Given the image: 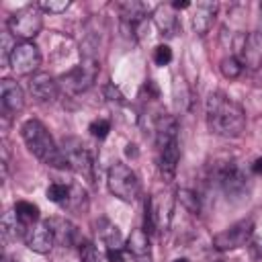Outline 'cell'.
Returning a JSON list of instances; mask_svg holds the SVG:
<instances>
[{"mask_svg": "<svg viewBox=\"0 0 262 262\" xmlns=\"http://www.w3.org/2000/svg\"><path fill=\"white\" fill-rule=\"evenodd\" d=\"M207 127L219 137H239L246 129V113L242 104L229 98L225 92H211L205 104Z\"/></svg>", "mask_w": 262, "mask_h": 262, "instance_id": "cell-1", "label": "cell"}, {"mask_svg": "<svg viewBox=\"0 0 262 262\" xmlns=\"http://www.w3.org/2000/svg\"><path fill=\"white\" fill-rule=\"evenodd\" d=\"M20 137L27 145V149L39 160L43 162L45 166H51V168H68V162L61 154V147H57V143L53 141L51 133L47 131V127L37 121V119H29L23 123L20 127Z\"/></svg>", "mask_w": 262, "mask_h": 262, "instance_id": "cell-2", "label": "cell"}, {"mask_svg": "<svg viewBox=\"0 0 262 262\" xmlns=\"http://www.w3.org/2000/svg\"><path fill=\"white\" fill-rule=\"evenodd\" d=\"M100 72V61L96 55H84L82 57V63H78L74 70H70L68 74H63L59 78V88L66 90L68 94H80V92H86L96 76Z\"/></svg>", "mask_w": 262, "mask_h": 262, "instance_id": "cell-3", "label": "cell"}, {"mask_svg": "<svg viewBox=\"0 0 262 262\" xmlns=\"http://www.w3.org/2000/svg\"><path fill=\"white\" fill-rule=\"evenodd\" d=\"M6 27H8V33L12 37H18L23 41H31L43 29V10L37 4H27L8 16Z\"/></svg>", "mask_w": 262, "mask_h": 262, "instance_id": "cell-4", "label": "cell"}, {"mask_svg": "<svg viewBox=\"0 0 262 262\" xmlns=\"http://www.w3.org/2000/svg\"><path fill=\"white\" fill-rule=\"evenodd\" d=\"M61 154L68 162V168L74 170L88 182H94V158L88 145L78 137H63L61 139Z\"/></svg>", "mask_w": 262, "mask_h": 262, "instance_id": "cell-5", "label": "cell"}, {"mask_svg": "<svg viewBox=\"0 0 262 262\" xmlns=\"http://www.w3.org/2000/svg\"><path fill=\"white\" fill-rule=\"evenodd\" d=\"M106 184H108V190L117 199H121L123 203H133L139 196V190H141L137 174L123 162H115L108 168Z\"/></svg>", "mask_w": 262, "mask_h": 262, "instance_id": "cell-6", "label": "cell"}, {"mask_svg": "<svg viewBox=\"0 0 262 262\" xmlns=\"http://www.w3.org/2000/svg\"><path fill=\"white\" fill-rule=\"evenodd\" d=\"M213 176L227 199H244L248 194V176L235 162H221L219 166H215Z\"/></svg>", "mask_w": 262, "mask_h": 262, "instance_id": "cell-7", "label": "cell"}, {"mask_svg": "<svg viewBox=\"0 0 262 262\" xmlns=\"http://www.w3.org/2000/svg\"><path fill=\"white\" fill-rule=\"evenodd\" d=\"M252 233H254V221L252 219H242V221L225 227L223 231L215 233L213 235V246L221 252L237 250V248H242L250 242Z\"/></svg>", "mask_w": 262, "mask_h": 262, "instance_id": "cell-8", "label": "cell"}, {"mask_svg": "<svg viewBox=\"0 0 262 262\" xmlns=\"http://www.w3.org/2000/svg\"><path fill=\"white\" fill-rule=\"evenodd\" d=\"M8 66L12 68L14 74H20V76H29V74L37 72V68L41 66V51H39V47L35 43H31V41L14 43L10 59H8Z\"/></svg>", "mask_w": 262, "mask_h": 262, "instance_id": "cell-9", "label": "cell"}, {"mask_svg": "<svg viewBox=\"0 0 262 262\" xmlns=\"http://www.w3.org/2000/svg\"><path fill=\"white\" fill-rule=\"evenodd\" d=\"M25 242H27V248L31 252H35V254H47V252H51V248L55 244V235H53L47 219L31 225L29 231H27V235H25Z\"/></svg>", "mask_w": 262, "mask_h": 262, "instance_id": "cell-10", "label": "cell"}, {"mask_svg": "<svg viewBox=\"0 0 262 262\" xmlns=\"http://www.w3.org/2000/svg\"><path fill=\"white\" fill-rule=\"evenodd\" d=\"M0 102H2V111L6 117L16 115L23 111L25 106V94L23 88L18 86V82H14L12 78H2L0 80Z\"/></svg>", "mask_w": 262, "mask_h": 262, "instance_id": "cell-11", "label": "cell"}, {"mask_svg": "<svg viewBox=\"0 0 262 262\" xmlns=\"http://www.w3.org/2000/svg\"><path fill=\"white\" fill-rule=\"evenodd\" d=\"M29 90L39 102H53L59 94V82L47 72H37L29 82Z\"/></svg>", "mask_w": 262, "mask_h": 262, "instance_id": "cell-12", "label": "cell"}, {"mask_svg": "<svg viewBox=\"0 0 262 262\" xmlns=\"http://www.w3.org/2000/svg\"><path fill=\"white\" fill-rule=\"evenodd\" d=\"M53 235H55V244L63 246V248H72V246H80L84 237H80V231L78 227L70 221V219H63V217H49L47 219Z\"/></svg>", "mask_w": 262, "mask_h": 262, "instance_id": "cell-13", "label": "cell"}, {"mask_svg": "<svg viewBox=\"0 0 262 262\" xmlns=\"http://www.w3.org/2000/svg\"><path fill=\"white\" fill-rule=\"evenodd\" d=\"M125 250L135 262H154L151 246H149V233L143 227H137L129 233V237L125 242Z\"/></svg>", "mask_w": 262, "mask_h": 262, "instance_id": "cell-14", "label": "cell"}, {"mask_svg": "<svg viewBox=\"0 0 262 262\" xmlns=\"http://www.w3.org/2000/svg\"><path fill=\"white\" fill-rule=\"evenodd\" d=\"M215 14H217V4L215 2H196L194 6V12L190 16V25H192V31L201 37H205L211 27H213V20H215Z\"/></svg>", "mask_w": 262, "mask_h": 262, "instance_id": "cell-15", "label": "cell"}, {"mask_svg": "<svg viewBox=\"0 0 262 262\" xmlns=\"http://www.w3.org/2000/svg\"><path fill=\"white\" fill-rule=\"evenodd\" d=\"M160 151V158H158V168H160V174L164 178V182H172L174 174H176V168H178V160H180V147H178V139L170 141L168 145H164Z\"/></svg>", "mask_w": 262, "mask_h": 262, "instance_id": "cell-16", "label": "cell"}, {"mask_svg": "<svg viewBox=\"0 0 262 262\" xmlns=\"http://www.w3.org/2000/svg\"><path fill=\"white\" fill-rule=\"evenodd\" d=\"M154 129H156V145H158V149H162L170 141L178 139V121L168 113H160L156 117Z\"/></svg>", "mask_w": 262, "mask_h": 262, "instance_id": "cell-17", "label": "cell"}, {"mask_svg": "<svg viewBox=\"0 0 262 262\" xmlns=\"http://www.w3.org/2000/svg\"><path fill=\"white\" fill-rule=\"evenodd\" d=\"M154 23H156L160 35H164V37H168V39L174 37L176 31H178V18H176L174 8H172L170 4H160V6H156V10H154Z\"/></svg>", "mask_w": 262, "mask_h": 262, "instance_id": "cell-18", "label": "cell"}, {"mask_svg": "<svg viewBox=\"0 0 262 262\" xmlns=\"http://www.w3.org/2000/svg\"><path fill=\"white\" fill-rule=\"evenodd\" d=\"M96 231H98L100 239L104 242L106 250H125V246H123V235H121L119 227H117L111 219L100 217V219L96 221Z\"/></svg>", "mask_w": 262, "mask_h": 262, "instance_id": "cell-19", "label": "cell"}, {"mask_svg": "<svg viewBox=\"0 0 262 262\" xmlns=\"http://www.w3.org/2000/svg\"><path fill=\"white\" fill-rule=\"evenodd\" d=\"M154 201V213H156V225L160 231H166L172 221V211H174V201L170 194H158L151 196Z\"/></svg>", "mask_w": 262, "mask_h": 262, "instance_id": "cell-20", "label": "cell"}, {"mask_svg": "<svg viewBox=\"0 0 262 262\" xmlns=\"http://www.w3.org/2000/svg\"><path fill=\"white\" fill-rule=\"evenodd\" d=\"M0 231H2V239H4V242H14V239H18V237H25L27 231H29V227H27L25 223H20V219L16 217V213H14V209H12V211H6V213H4Z\"/></svg>", "mask_w": 262, "mask_h": 262, "instance_id": "cell-21", "label": "cell"}, {"mask_svg": "<svg viewBox=\"0 0 262 262\" xmlns=\"http://www.w3.org/2000/svg\"><path fill=\"white\" fill-rule=\"evenodd\" d=\"M117 8H119V14H121L123 23H129L131 27H137L139 23H143V18H145L147 12H149V6H147V4L135 2V0H131V2H121Z\"/></svg>", "mask_w": 262, "mask_h": 262, "instance_id": "cell-22", "label": "cell"}, {"mask_svg": "<svg viewBox=\"0 0 262 262\" xmlns=\"http://www.w3.org/2000/svg\"><path fill=\"white\" fill-rule=\"evenodd\" d=\"M14 213H16V217L20 219V223H25L27 227L39 223V217H41L39 207H37L35 203H31V201H18V203L14 205Z\"/></svg>", "mask_w": 262, "mask_h": 262, "instance_id": "cell-23", "label": "cell"}, {"mask_svg": "<svg viewBox=\"0 0 262 262\" xmlns=\"http://www.w3.org/2000/svg\"><path fill=\"white\" fill-rule=\"evenodd\" d=\"M176 201L180 203V207L190 213V215H201V199L194 190L190 188H178L176 190Z\"/></svg>", "mask_w": 262, "mask_h": 262, "instance_id": "cell-24", "label": "cell"}, {"mask_svg": "<svg viewBox=\"0 0 262 262\" xmlns=\"http://www.w3.org/2000/svg\"><path fill=\"white\" fill-rule=\"evenodd\" d=\"M47 199L55 205H61L66 207L68 201H70V194H72V184H66V182H51L47 186Z\"/></svg>", "mask_w": 262, "mask_h": 262, "instance_id": "cell-25", "label": "cell"}, {"mask_svg": "<svg viewBox=\"0 0 262 262\" xmlns=\"http://www.w3.org/2000/svg\"><path fill=\"white\" fill-rule=\"evenodd\" d=\"M219 70H221V74H223L227 80H233V78H237V76L244 72V63L239 61V57L229 55V57H223V59L219 61Z\"/></svg>", "mask_w": 262, "mask_h": 262, "instance_id": "cell-26", "label": "cell"}, {"mask_svg": "<svg viewBox=\"0 0 262 262\" xmlns=\"http://www.w3.org/2000/svg\"><path fill=\"white\" fill-rule=\"evenodd\" d=\"M143 229L151 235L158 231V225H156V213H154V201L151 196L145 199V205H143Z\"/></svg>", "mask_w": 262, "mask_h": 262, "instance_id": "cell-27", "label": "cell"}, {"mask_svg": "<svg viewBox=\"0 0 262 262\" xmlns=\"http://www.w3.org/2000/svg\"><path fill=\"white\" fill-rule=\"evenodd\" d=\"M78 250H80V262H100V254L90 239H82Z\"/></svg>", "mask_w": 262, "mask_h": 262, "instance_id": "cell-28", "label": "cell"}, {"mask_svg": "<svg viewBox=\"0 0 262 262\" xmlns=\"http://www.w3.org/2000/svg\"><path fill=\"white\" fill-rule=\"evenodd\" d=\"M37 6H39L43 12L59 14V12H66V10L70 8V0H43V2H37Z\"/></svg>", "mask_w": 262, "mask_h": 262, "instance_id": "cell-29", "label": "cell"}, {"mask_svg": "<svg viewBox=\"0 0 262 262\" xmlns=\"http://www.w3.org/2000/svg\"><path fill=\"white\" fill-rule=\"evenodd\" d=\"M86 207V192L82 186L78 184H72V194H70V201L66 205V209H82Z\"/></svg>", "mask_w": 262, "mask_h": 262, "instance_id": "cell-30", "label": "cell"}, {"mask_svg": "<svg viewBox=\"0 0 262 262\" xmlns=\"http://www.w3.org/2000/svg\"><path fill=\"white\" fill-rule=\"evenodd\" d=\"M88 131H90L92 137H96V139H104V137L108 135V131H111V121H108V119H96V121L90 123Z\"/></svg>", "mask_w": 262, "mask_h": 262, "instance_id": "cell-31", "label": "cell"}, {"mask_svg": "<svg viewBox=\"0 0 262 262\" xmlns=\"http://www.w3.org/2000/svg\"><path fill=\"white\" fill-rule=\"evenodd\" d=\"M172 61V49L168 45H156L154 47V63L156 66H168Z\"/></svg>", "mask_w": 262, "mask_h": 262, "instance_id": "cell-32", "label": "cell"}, {"mask_svg": "<svg viewBox=\"0 0 262 262\" xmlns=\"http://www.w3.org/2000/svg\"><path fill=\"white\" fill-rule=\"evenodd\" d=\"M102 94H104V98L111 100V102L125 104V96H123V92H121L115 84H104V86H102Z\"/></svg>", "mask_w": 262, "mask_h": 262, "instance_id": "cell-33", "label": "cell"}, {"mask_svg": "<svg viewBox=\"0 0 262 262\" xmlns=\"http://www.w3.org/2000/svg\"><path fill=\"white\" fill-rule=\"evenodd\" d=\"M127 250H106V258L108 262H123Z\"/></svg>", "mask_w": 262, "mask_h": 262, "instance_id": "cell-34", "label": "cell"}, {"mask_svg": "<svg viewBox=\"0 0 262 262\" xmlns=\"http://www.w3.org/2000/svg\"><path fill=\"white\" fill-rule=\"evenodd\" d=\"M170 6H172L174 10H184V8H190V2H188V0H182V2L176 0V2H172Z\"/></svg>", "mask_w": 262, "mask_h": 262, "instance_id": "cell-35", "label": "cell"}, {"mask_svg": "<svg viewBox=\"0 0 262 262\" xmlns=\"http://www.w3.org/2000/svg\"><path fill=\"white\" fill-rule=\"evenodd\" d=\"M252 174H262V158H256L254 164H252Z\"/></svg>", "mask_w": 262, "mask_h": 262, "instance_id": "cell-36", "label": "cell"}, {"mask_svg": "<svg viewBox=\"0 0 262 262\" xmlns=\"http://www.w3.org/2000/svg\"><path fill=\"white\" fill-rule=\"evenodd\" d=\"M256 252H254V256L256 258H260L262 256V239H254V246H252Z\"/></svg>", "mask_w": 262, "mask_h": 262, "instance_id": "cell-37", "label": "cell"}, {"mask_svg": "<svg viewBox=\"0 0 262 262\" xmlns=\"http://www.w3.org/2000/svg\"><path fill=\"white\" fill-rule=\"evenodd\" d=\"M125 154H127V156H137L135 145H133V143H129V145H127V149H125Z\"/></svg>", "mask_w": 262, "mask_h": 262, "instance_id": "cell-38", "label": "cell"}, {"mask_svg": "<svg viewBox=\"0 0 262 262\" xmlns=\"http://www.w3.org/2000/svg\"><path fill=\"white\" fill-rule=\"evenodd\" d=\"M172 262H188V258H176V260H172Z\"/></svg>", "mask_w": 262, "mask_h": 262, "instance_id": "cell-39", "label": "cell"}]
</instances>
